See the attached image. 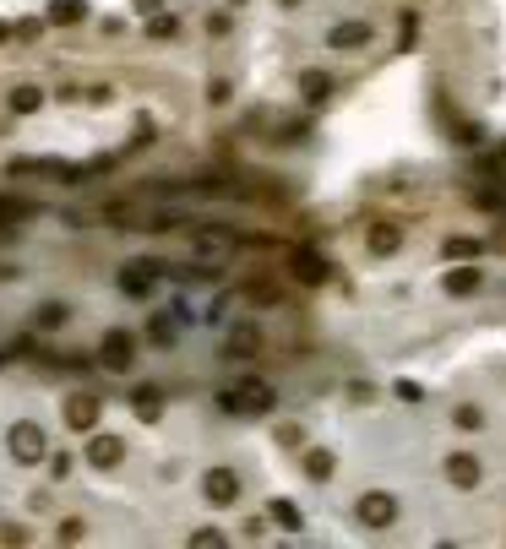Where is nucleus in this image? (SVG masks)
<instances>
[{
  "instance_id": "a878e982",
  "label": "nucleus",
  "mask_w": 506,
  "mask_h": 549,
  "mask_svg": "<svg viewBox=\"0 0 506 549\" xmlns=\"http://www.w3.org/2000/svg\"><path fill=\"white\" fill-rule=\"evenodd\" d=\"M136 5H142V11H153V5H158V0H136Z\"/></svg>"
},
{
  "instance_id": "ddd939ff",
  "label": "nucleus",
  "mask_w": 506,
  "mask_h": 549,
  "mask_svg": "<svg viewBox=\"0 0 506 549\" xmlns=\"http://www.w3.org/2000/svg\"><path fill=\"white\" fill-rule=\"evenodd\" d=\"M104 365H114V370L131 365V338H125V332H109V338H104Z\"/></svg>"
},
{
  "instance_id": "f8f14e48",
  "label": "nucleus",
  "mask_w": 506,
  "mask_h": 549,
  "mask_svg": "<svg viewBox=\"0 0 506 549\" xmlns=\"http://www.w3.org/2000/svg\"><path fill=\"white\" fill-rule=\"evenodd\" d=\"M294 278H305V283H322V278H327V261H322L311 245H300V250H294Z\"/></svg>"
},
{
  "instance_id": "f3484780",
  "label": "nucleus",
  "mask_w": 506,
  "mask_h": 549,
  "mask_svg": "<svg viewBox=\"0 0 506 549\" xmlns=\"http://www.w3.org/2000/svg\"><path fill=\"white\" fill-rule=\"evenodd\" d=\"M300 87H305V103H322V98L332 93V82H327L322 71H305V82H300Z\"/></svg>"
},
{
  "instance_id": "39448f33",
  "label": "nucleus",
  "mask_w": 506,
  "mask_h": 549,
  "mask_svg": "<svg viewBox=\"0 0 506 549\" xmlns=\"http://www.w3.org/2000/svg\"><path fill=\"white\" fill-rule=\"evenodd\" d=\"M158 278H164V267H158V261H131V267L120 272V289L142 299V294H153V283H158Z\"/></svg>"
},
{
  "instance_id": "4468645a",
  "label": "nucleus",
  "mask_w": 506,
  "mask_h": 549,
  "mask_svg": "<svg viewBox=\"0 0 506 549\" xmlns=\"http://www.w3.org/2000/svg\"><path fill=\"white\" fill-rule=\"evenodd\" d=\"M371 250H376V256H392V250H403V234H398L392 223H376V229H371Z\"/></svg>"
},
{
  "instance_id": "dca6fc26",
  "label": "nucleus",
  "mask_w": 506,
  "mask_h": 549,
  "mask_svg": "<svg viewBox=\"0 0 506 549\" xmlns=\"http://www.w3.org/2000/svg\"><path fill=\"white\" fill-rule=\"evenodd\" d=\"M305 474H311L316 485H327V479H332V452H305Z\"/></svg>"
},
{
  "instance_id": "9b49d317",
  "label": "nucleus",
  "mask_w": 506,
  "mask_h": 549,
  "mask_svg": "<svg viewBox=\"0 0 506 549\" xmlns=\"http://www.w3.org/2000/svg\"><path fill=\"white\" fill-rule=\"evenodd\" d=\"M480 289H485L480 267H452V272H447V294H452V299H469V294H480Z\"/></svg>"
},
{
  "instance_id": "b1692460",
  "label": "nucleus",
  "mask_w": 506,
  "mask_h": 549,
  "mask_svg": "<svg viewBox=\"0 0 506 549\" xmlns=\"http://www.w3.org/2000/svg\"><path fill=\"white\" fill-rule=\"evenodd\" d=\"M136 414L153 419V414H158V392H136Z\"/></svg>"
},
{
  "instance_id": "f03ea898",
  "label": "nucleus",
  "mask_w": 506,
  "mask_h": 549,
  "mask_svg": "<svg viewBox=\"0 0 506 549\" xmlns=\"http://www.w3.org/2000/svg\"><path fill=\"white\" fill-rule=\"evenodd\" d=\"M218 408H223V414H267V408H273V387L245 381L240 392H223V397H218Z\"/></svg>"
},
{
  "instance_id": "5701e85b",
  "label": "nucleus",
  "mask_w": 506,
  "mask_h": 549,
  "mask_svg": "<svg viewBox=\"0 0 506 549\" xmlns=\"http://www.w3.org/2000/svg\"><path fill=\"white\" fill-rule=\"evenodd\" d=\"M245 294H251V299H256V305H273V299H283V294H278V289H273V283H251V289H245Z\"/></svg>"
},
{
  "instance_id": "2eb2a0df",
  "label": "nucleus",
  "mask_w": 506,
  "mask_h": 549,
  "mask_svg": "<svg viewBox=\"0 0 506 549\" xmlns=\"http://www.w3.org/2000/svg\"><path fill=\"white\" fill-rule=\"evenodd\" d=\"M44 103V93L33 87V82H22V87H11V114H33Z\"/></svg>"
},
{
  "instance_id": "393cba45",
  "label": "nucleus",
  "mask_w": 506,
  "mask_h": 549,
  "mask_svg": "<svg viewBox=\"0 0 506 549\" xmlns=\"http://www.w3.org/2000/svg\"><path fill=\"white\" fill-rule=\"evenodd\" d=\"M38 321H44V327H55V321H65V305H44V310H38Z\"/></svg>"
},
{
  "instance_id": "412c9836",
  "label": "nucleus",
  "mask_w": 506,
  "mask_h": 549,
  "mask_svg": "<svg viewBox=\"0 0 506 549\" xmlns=\"http://www.w3.org/2000/svg\"><path fill=\"white\" fill-rule=\"evenodd\" d=\"M480 250H485L480 240H447V256H452V261H463V256H480Z\"/></svg>"
},
{
  "instance_id": "a211bd4d",
  "label": "nucleus",
  "mask_w": 506,
  "mask_h": 549,
  "mask_svg": "<svg viewBox=\"0 0 506 549\" xmlns=\"http://www.w3.org/2000/svg\"><path fill=\"white\" fill-rule=\"evenodd\" d=\"M273 523L289 528V534H300V506L294 501H273Z\"/></svg>"
},
{
  "instance_id": "423d86ee",
  "label": "nucleus",
  "mask_w": 506,
  "mask_h": 549,
  "mask_svg": "<svg viewBox=\"0 0 506 549\" xmlns=\"http://www.w3.org/2000/svg\"><path fill=\"white\" fill-rule=\"evenodd\" d=\"M98 414H104V403H98L93 392L65 397V425H71V430H93V425H98Z\"/></svg>"
},
{
  "instance_id": "aec40b11",
  "label": "nucleus",
  "mask_w": 506,
  "mask_h": 549,
  "mask_svg": "<svg viewBox=\"0 0 506 549\" xmlns=\"http://www.w3.org/2000/svg\"><path fill=\"white\" fill-rule=\"evenodd\" d=\"M452 425H458V430H480V425H485V414H480L474 403H463V408L452 414Z\"/></svg>"
},
{
  "instance_id": "bb28decb",
  "label": "nucleus",
  "mask_w": 506,
  "mask_h": 549,
  "mask_svg": "<svg viewBox=\"0 0 506 549\" xmlns=\"http://www.w3.org/2000/svg\"><path fill=\"white\" fill-rule=\"evenodd\" d=\"M283 5H294V0H283Z\"/></svg>"
},
{
  "instance_id": "6ab92c4d",
  "label": "nucleus",
  "mask_w": 506,
  "mask_h": 549,
  "mask_svg": "<svg viewBox=\"0 0 506 549\" xmlns=\"http://www.w3.org/2000/svg\"><path fill=\"white\" fill-rule=\"evenodd\" d=\"M49 16H55V22H82V16H87V5H82V0H55V5H49Z\"/></svg>"
},
{
  "instance_id": "20e7f679",
  "label": "nucleus",
  "mask_w": 506,
  "mask_h": 549,
  "mask_svg": "<svg viewBox=\"0 0 506 549\" xmlns=\"http://www.w3.org/2000/svg\"><path fill=\"white\" fill-rule=\"evenodd\" d=\"M354 517H360L365 528H392V523H398V501H392L387 490H371V495H360Z\"/></svg>"
},
{
  "instance_id": "6e6552de",
  "label": "nucleus",
  "mask_w": 506,
  "mask_h": 549,
  "mask_svg": "<svg viewBox=\"0 0 506 549\" xmlns=\"http://www.w3.org/2000/svg\"><path fill=\"white\" fill-rule=\"evenodd\" d=\"M256 348H262V332H256L251 321H240V327L223 338V354H229V359H251Z\"/></svg>"
},
{
  "instance_id": "9d476101",
  "label": "nucleus",
  "mask_w": 506,
  "mask_h": 549,
  "mask_svg": "<svg viewBox=\"0 0 506 549\" xmlns=\"http://www.w3.org/2000/svg\"><path fill=\"white\" fill-rule=\"evenodd\" d=\"M327 44L332 49H360V44H371V22H338L327 33Z\"/></svg>"
},
{
  "instance_id": "1a4fd4ad",
  "label": "nucleus",
  "mask_w": 506,
  "mask_h": 549,
  "mask_svg": "<svg viewBox=\"0 0 506 549\" xmlns=\"http://www.w3.org/2000/svg\"><path fill=\"white\" fill-rule=\"evenodd\" d=\"M120 457H125V441H120V436H93V441H87V463H93V468H114Z\"/></svg>"
},
{
  "instance_id": "f257e3e1",
  "label": "nucleus",
  "mask_w": 506,
  "mask_h": 549,
  "mask_svg": "<svg viewBox=\"0 0 506 549\" xmlns=\"http://www.w3.org/2000/svg\"><path fill=\"white\" fill-rule=\"evenodd\" d=\"M5 446H11V457H16V468H33V463H44V430L33 425V419H22V425H11V436H5Z\"/></svg>"
},
{
  "instance_id": "4be33fe9",
  "label": "nucleus",
  "mask_w": 506,
  "mask_h": 549,
  "mask_svg": "<svg viewBox=\"0 0 506 549\" xmlns=\"http://www.w3.org/2000/svg\"><path fill=\"white\" fill-rule=\"evenodd\" d=\"M147 33H153V38H174V33H180V22H174V16H153V22H147Z\"/></svg>"
},
{
  "instance_id": "0eeeda50",
  "label": "nucleus",
  "mask_w": 506,
  "mask_h": 549,
  "mask_svg": "<svg viewBox=\"0 0 506 549\" xmlns=\"http://www.w3.org/2000/svg\"><path fill=\"white\" fill-rule=\"evenodd\" d=\"M447 479H452L458 490H474V485L485 479V468H480L474 452H452V457H447Z\"/></svg>"
},
{
  "instance_id": "7ed1b4c3",
  "label": "nucleus",
  "mask_w": 506,
  "mask_h": 549,
  "mask_svg": "<svg viewBox=\"0 0 506 549\" xmlns=\"http://www.w3.org/2000/svg\"><path fill=\"white\" fill-rule=\"evenodd\" d=\"M202 495H207V506H234L240 501V474L234 468H207L202 474Z\"/></svg>"
}]
</instances>
